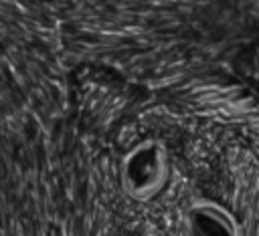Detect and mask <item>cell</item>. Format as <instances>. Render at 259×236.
Returning <instances> with one entry per match:
<instances>
[{
    "label": "cell",
    "instance_id": "obj_1",
    "mask_svg": "<svg viewBox=\"0 0 259 236\" xmlns=\"http://www.w3.org/2000/svg\"><path fill=\"white\" fill-rule=\"evenodd\" d=\"M170 155L164 141L158 137H146L134 143L119 163L121 192L136 202L154 200L168 184Z\"/></svg>",
    "mask_w": 259,
    "mask_h": 236
},
{
    "label": "cell",
    "instance_id": "obj_2",
    "mask_svg": "<svg viewBox=\"0 0 259 236\" xmlns=\"http://www.w3.org/2000/svg\"><path fill=\"white\" fill-rule=\"evenodd\" d=\"M186 236H245L235 214L214 200H194L184 214Z\"/></svg>",
    "mask_w": 259,
    "mask_h": 236
}]
</instances>
